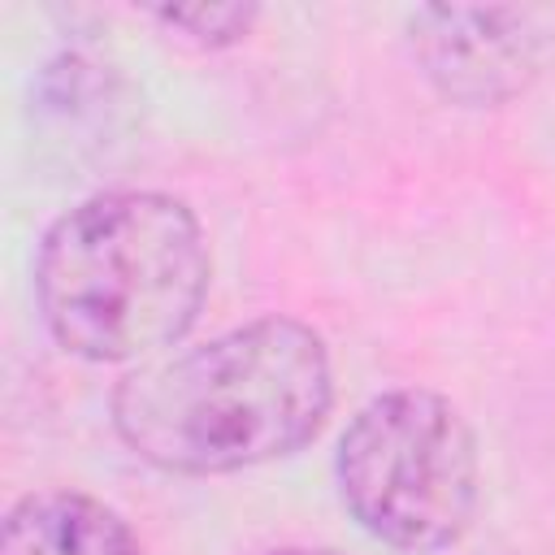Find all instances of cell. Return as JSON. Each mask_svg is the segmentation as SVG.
Segmentation results:
<instances>
[{
  "label": "cell",
  "instance_id": "cell-4",
  "mask_svg": "<svg viewBox=\"0 0 555 555\" xmlns=\"http://www.w3.org/2000/svg\"><path fill=\"white\" fill-rule=\"evenodd\" d=\"M408 52L447 104L499 108L555 61V4H425L408 13Z\"/></svg>",
  "mask_w": 555,
  "mask_h": 555
},
{
  "label": "cell",
  "instance_id": "cell-6",
  "mask_svg": "<svg viewBox=\"0 0 555 555\" xmlns=\"http://www.w3.org/2000/svg\"><path fill=\"white\" fill-rule=\"evenodd\" d=\"M147 17L195 48H230L251 35L260 9L256 4H160V9H147Z\"/></svg>",
  "mask_w": 555,
  "mask_h": 555
},
{
  "label": "cell",
  "instance_id": "cell-1",
  "mask_svg": "<svg viewBox=\"0 0 555 555\" xmlns=\"http://www.w3.org/2000/svg\"><path fill=\"white\" fill-rule=\"evenodd\" d=\"M330 403L325 338L295 317H260L130 369L113 390V429L160 473L221 477L312 442Z\"/></svg>",
  "mask_w": 555,
  "mask_h": 555
},
{
  "label": "cell",
  "instance_id": "cell-2",
  "mask_svg": "<svg viewBox=\"0 0 555 555\" xmlns=\"http://www.w3.org/2000/svg\"><path fill=\"white\" fill-rule=\"evenodd\" d=\"M212 260L195 212L165 191H100L61 212L35 251L52 343L91 364L173 347L199 317Z\"/></svg>",
  "mask_w": 555,
  "mask_h": 555
},
{
  "label": "cell",
  "instance_id": "cell-3",
  "mask_svg": "<svg viewBox=\"0 0 555 555\" xmlns=\"http://www.w3.org/2000/svg\"><path fill=\"white\" fill-rule=\"evenodd\" d=\"M338 499L390 551L434 555L464 538L481 494L477 434L425 386L369 399L338 438Z\"/></svg>",
  "mask_w": 555,
  "mask_h": 555
},
{
  "label": "cell",
  "instance_id": "cell-7",
  "mask_svg": "<svg viewBox=\"0 0 555 555\" xmlns=\"http://www.w3.org/2000/svg\"><path fill=\"white\" fill-rule=\"evenodd\" d=\"M269 555H338V551H321V546H282V551H269Z\"/></svg>",
  "mask_w": 555,
  "mask_h": 555
},
{
  "label": "cell",
  "instance_id": "cell-5",
  "mask_svg": "<svg viewBox=\"0 0 555 555\" xmlns=\"http://www.w3.org/2000/svg\"><path fill=\"white\" fill-rule=\"evenodd\" d=\"M0 555H143V546L104 499L82 490H35L9 507Z\"/></svg>",
  "mask_w": 555,
  "mask_h": 555
}]
</instances>
